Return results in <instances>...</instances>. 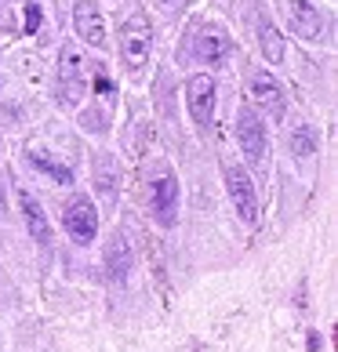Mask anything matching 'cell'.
<instances>
[{
    "label": "cell",
    "instance_id": "obj_1",
    "mask_svg": "<svg viewBox=\"0 0 338 352\" xmlns=\"http://www.w3.org/2000/svg\"><path fill=\"white\" fill-rule=\"evenodd\" d=\"M153 51V25L146 15H131L120 25V55L131 69H142Z\"/></svg>",
    "mask_w": 338,
    "mask_h": 352
},
{
    "label": "cell",
    "instance_id": "obj_2",
    "mask_svg": "<svg viewBox=\"0 0 338 352\" xmlns=\"http://www.w3.org/2000/svg\"><path fill=\"white\" fill-rule=\"evenodd\" d=\"M237 142H240V149H244V156H248L251 167H262L266 164V156H269V135H266V127H262V116H258L251 106H244L237 113Z\"/></svg>",
    "mask_w": 338,
    "mask_h": 352
},
{
    "label": "cell",
    "instance_id": "obj_3",
    "mask_svg": "<svg viewBox=\"0 0 338 352\" xmlns=\"http://www.w3.org/2000/svg\"><path fill=\"white\" fill-rule=\"evenodd\" d=\"M226 189H229V200H233V211L240 214V221H251L258 218V197H255V182L248 178V171L237 164H226Z\"/></svg>",
    "mask_w": 338,
    "mask_h": 352
},
{
    "label": "cell",
    "instance_id": "obj_4",
    "mask_svg": "<svg viewBox=\"0 0 338 352\" xmlns=\"http://www.w3.org/2000/svg\"><path fill=\"white\" fill-rule=\"evenodd\" d=\"M186 102H189L193 124H197L200 131H211V120H215V80H211V76H207V73L189 76Z\"/></svg>",
    "mask_w": 338,
    "mask_h": 352
},
{
    "label": "cell",
    "instance_id": "obj_5",
    "mask_svg": "<svg viewBox=\"0 0 338 352\" xmlns=\"http://www.w3.org/2000/svg\"><path fill=\"white\" fill-rule=\"evenodd\" d=\"M62 226H66V232L73 236V243L87 247L91 240L98 236V211H95V204H91L87 197L70 200L66 214H62Z\"/></svg>",
    "mask_w": 338,
    "mask_h": 352
},
{
    "label": "cell",
    "instance_id": "obj_6",
    "mask_svg": "<svg viewBox=\"0 0 338 352\" xmlns=\"http://www.w3.org/2000/svg\"><path fill=\"white\" fill-rule=\"evenodd\" d=\"M59 95H62V106H76L84 95H87V80H84V62L73 47L62 51V62H59Z\"/></svg>",
    "mask_w": 338,
    "mask_h": 352
},
{
    "label": "cell",
    "instance_id": "obj_7",
    "mask_svg": "<svg viewBox=\"0 0 338 352\" xmlns=\"http://www.w3.org/2000/svg\"><path fill=\"white\" fill-rule=\"evenodd\" d=\"M248 98H251V106L262 109V116H269V120H284V91L280 84L273 80L269 73H255L251 80H248Z\"/></svg>",
    "mask_w": 338,
    "mask_h": 352
},
{
    "label": "cell",
    "instance_id": "obj_8",
    "mask_svg": "<svg viewBox=\"0 0 338 352\" xmlns=\"http://www.w3.org/2000/svg\"><path fill=\"white\" fill-rule=\"evenodd\" d=\"M73 25L91 47H106V22H102V11H98L95 0H76Z\"/></svg>",
    "mask_w": 338,
    "mask_h": 352
},
{
    "label": "cell",
    "instance_id": "obj_9",
    "mask_svg": "<svg viewBox=\"0 0 338 352\" xmlns=\"http://www.w3.org/2000/svg\"><path fill=\"white\" fill-rule=\"evenodd\" d=\"M288 19L302 41H320L324 36V11L309 0H288Z\"/></svg>",
    "mask_w": 338,
    "mask_h": 352
},
{
    "label": "cell",
    "instance_id": "obj_10",
    "mask_svg": "<svg viewBox=\"0 0 338 352\" xmlns=\"http://www.w3.org/2000/svg\"><path fill=\"white\" fill-rule=\"evenodd\" d=\"M153 211H157V221L167 229V226H175V207H178V186H175V178L171 175H160L157 182H153Z\"/></svg>",
    "mask_w": 338,
    "mask_h": 352
},
{
    "label": "cell",
    "instance_id": "obj_11",
    "mask_svg": "<svg viewBox=\"0 0 338 352\" xmlns=\"http://www.w3.org/2000/svg\"><path fill=\"white\" fill-rule=\"evenodd\" d=\"M197 55L207 66H222L229 55V36L218 30V25H200L197 30Z\"/></svg>",
    "mask_w": 338,
    "mask_h": 352
},
{
    "label": "cell",
    "instance_id": "obj_12",
    "mask_svg": "<svg viewBox=\"0 0 338 352\" xmlns=\"http://www.w3.org/2000/svg\"><path fill=\"white\" fill-rule=\"evenodd\" d=\"M19 207H22V218H25V229H30V236L47 247L51 243V226L44 218V207L36 204V197H30V192H19Z\"/></svg>",
    "mask_w": 338,
    "mask_h": 352
},
{
    "label": "cell",
    "instance_id": "obj_13",
    "mask_svg": "<svg viewBox=\"0 0 338 352\" xmlns=\"http://www.w3.org/2000/svg\"><path fill=\"white\" fill-rule=\"evenodd\" d=\"M95 189L106 200H116V189H120V167H116V160L109 153H102L95 160Z\"/></svg>",
    "mask_w": 338,
    "mask_h": 352
},
{
    "label": "cell",
    "instance_id": "obj_14",
    "mask_svg": "<svg viewBox=\"0 0 338 352\" xmlns=\"http://www.w3.org/2000/svg\"><path fill=\"white\" fill-rule=\"evenodd\" d=\"M106 269L113 280H127V272H131V247H127L124 236H113L106 243Z\"/></svg>",
    "mask_w": 338,
    "mask_h": 352
},
{
    "label": "cell",
    "instance_id": "obj_15",
    "mask_svg": "<svg viewBox=\"0 0 338 352\" xmlns=\"http://www.w3.org/2000/svg\"><path fill=\"white\" fill-rule=\"evenodd\" d=\"M258 44H262L266 58L273 62V66H280V62H284V36H280V30L269 19L258 22Z\"/></svg>",
    "mask_w": 338,
    "mask_h": 352
},
{
    "label": "cell",
    "instance_id": "obj_16",
    "mask_svg": "<svg viewBox=\"0 0 338 352\" xmlns=\"http://www.w3.org/2000/svg\"><path fill=\"white\" fill-rule=\"evenodd\" d=\"M30 160H33L36 167H41V171H47L51 178H59V182H73V171H70V167H62V164H55V160H47V156H44L41 149H33V153H30Z\"/></svg>",
    "mask_w": 338,
    "mask_h": 352
},
{
    "label": "cell",
    "instance_id": "obj_17",
    "mask_svg": "<svg viewBox=\"0 0 338 352\" xmlns=\"http://www.w3.org/2000/svg\"><path fill=\"white\" fill-rule=\"evenodd\" d=\"M291 146H295L298 156H313V135H309V127H298L291 135Z\"/></svg>",
    "mask_w": 338,
    "mask_h": 352
},
{
    "label": "cell",
    "instance_id": "obj_18",
    "mask_svg": "<svg viewBox=\"0 0 338 352\" xmlns=\"http://www.w3.org/2000/svg\"><path fill=\"white\" fill-rule=\"evenodd\" d=\"M36 25H41V8L25 4V33H36Z\"/></svg>",
    "mask_w": 338,
    "mask_h": 352
},
{
    "label": "cell",
    "instance_id": "obj_19",
    "mask_svg": "<svg viewBox=\"0 0 338 352\" xmlns=\"http://www.w3.org/2000/svg\"><path fill=\"white\" fill-rule=\"evenodd\" d=\"M4 211H8V197H4V178H0V218H4Z\"/></svg>",
    "mask_w": 338,
    "mask_h": 352
},
{
    "label": "cell",
    "instance_id": "obj_20",
    "mask_svg": "<svg viewBox=\"0 0 338 352\" xmlns=\"http://www.w3.org/2000/svg\"><path fill=\"white\" fill-rule=\"evenodd\" d=\"M160 4H167V8H171V4H178V0H160Z\"/></svg>",
    "mask_w": 338,
    "mask_h": 352
}]
</instances>
